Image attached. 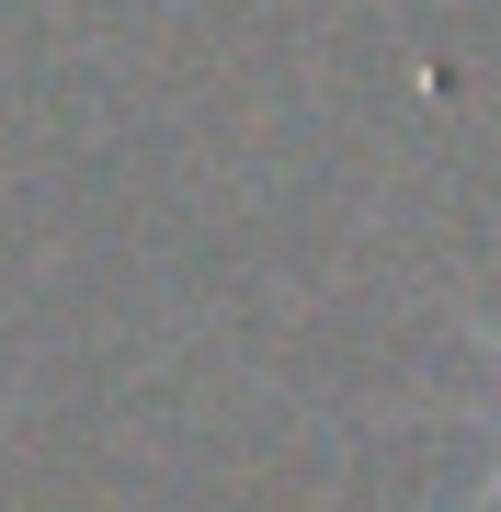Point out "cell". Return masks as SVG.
<instances>
[{"instance_id": "1", "label": "cell", "mask_w": 501, "mask_h": 512, "mask_svg": "<svg viewBox=\"0 0 501 512\" xmlns=\"http://www.w3.org/2000/svg\"><path fill=\"white\" fill-rule=\"evenodd\" d=\"M490 353H501V342H490ZM490 501H501V456H490V478H479V490H467V512H490Z\"/></svg>"}]
</instances>
